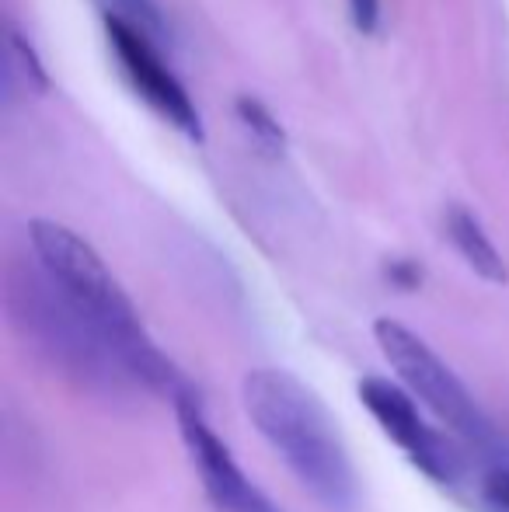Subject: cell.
<instances>
[{
    "label": "cell",
    "instance_id": "cell-4",
    "mask_svg": "<svg viewBox=\"0 0 509 512\" xmlns=\"http://www.w3.org/2000/svg\"><path fill=\"white\" fill-rule=\"evenodd\" d=\"M175 411L178 425H182V439L189 446V457L196 464L199 478H203V492L213 502L217 512H279L276 502L248 478L238 467V460L231 457L227 443L210 429L203 415V405L192 398L189 391L175 394Z\"/></svg>",
    "mask_w": 509,
    "mask_h": 512
},
{
    "label": "cell",
    "instance_id": "cell-10",
    "mask_svg": "<svg viewBox=\"0 0 509 512\" xmlns=\"http://www.w3.org/2000/svg\"><path fill=\"white\" fill-rule=\"evenodd\" d=\"M349 11L360 32H374L377 28V14H381V0H349Z\"/></svg>",
    "mask_w": 509,
    "mask_h": 512
},
{
    "label": "cell",
    "instance_id": "cell-6",
    "mask_svg": "<svg viewBox=\"0 0 509 512\" xmlns=\"http://www.w3.org/2000/svg\"><path fill=\"white\" fill-rule=\"evenodd\" d=\"M109 42H112V49H116L119 63H123V70L129 74V81H133V88L140 91L157 112L168 115L171 122H178V126L196 136L199 133L196 108H192L189 95L182 91V84L171 77V70H164L157 53L147 46L140 28L109 14Z\"/></svg>",
    "mask_w": 509,
    "mask_h": 512
},
{
    "label": "cell",
    "instance_id": "cell-7",
    "mask_svg": "<svg viewBox=\"0 0 509 512\" xmlns=\"http://www.w3.org/2000/svg\"><path fill=\"white\" fill-rule=\"evenodd\" d=\"M443 227L447 237L454 241V248L461 251V258L489 283H506V262L499 258L496 244L489 241V234L482 230V223L475 220V213L464 206H447L443 213Z\"/></svg>",
    "mask_w": 509,
    "mask_h": 512
},
{
    "label": "cell",
    "instance_id": "cell-8",
    "mask_svg": "<svg viewBox=\"0 0 509 512\" xmlns=\"http://www.w3.org/2000/svg\"><path fill=\"white\" fill-rule=\"evenodd\" d=\"M238 115H241V122L255 133L258 147H265L269 154H279V150H283V126L265 112L262 102H255V98H238Z\"/></svg>",
    "mask_w": 509,
    "mask_h": 512
},
{
    "label": "cell",
    "instance_id": "cell-2",
    "mask_svg": "<svg viewBox=\"0 0 509 512\" xmlns=\"http://www.w3.org/2000/svg\"><path fill=\"white\" fill-rule=\"evenodd\" d=\"M28 234H32V251L42 265V276L105 338V345L116 352L129 380L136 387H147V391H182L171 363L147 338L140 314L129 304L109 265L98 258V251L74 230L49 220H35Z\"/></svg>",
    "mask_w": 509,
    "mask_h": 512
},
{
    "label": "cell",
    "instance_id": "cell-1",
    "mask_svg": "<svg viewBox=\"0 0 509 512\" xmlns=\"http://www.w3.org/2000/svg\"><path fill=\"white\" fill-rule=\"evenodd\" d=\"M241 401L265 443L283 457L293 478L325 512H360V474L335 429L328 408L286 370H252L241 384Z\"/></svg>",
    "mask_w": 509,
    "mask_h": 512
},
{
    "label": "cell",
    "instance_id": "cell-9",
    "mask_svg": "<svg viewBox=\"0 0 509 512\" xmlns=\"http://www.w3.org/2000/svg\"><path fill=\"white\" fill-rule=\"evenodd\" d=\"M119 7L116 18L129 21V25H140V28H157V7L150 0H112Z\"/></svg>",
    "mask_w": 509,
    "mask_h": 512
},
{
    "label": "cell",
    "instance_id": "cell-3",
    "mask_svg": "<svg viewBox=\"0 0 509 512\" xmlns=\"http://www.w3.org/2000/svg\"><path fill=\"white\" fill-rule=\"evenodd\" d=\"M374 335L384 359L394 366L401 384L408 387V394L419 398L450 432H457L464 443H471L482 453L503 450V439H499L492 418L475 401V394L461 384V377L415 331H408L405 324L391 321V317H381L374 324Z\"/></svg>",
    "mask_w": 509,
    "mask_h": 512
},
{
    "label": "cell",
    "instance_id": "cell-5",
    "mask_svg": "<svg viewBox=\"0 0 509 512\" xmlns=\"http://www.w3.org/2000/svg\"><path fill=\"white\" fill-rule=\"evenodd\" d=\"M360 401L426 478H433L436 485H454L461 478V457L433 425H426L412 394L401 391L398 384H391L384 377H363Z\"/></svg>",
    "mask_w": 509,
    "mask_h": 512
},
{
    "label": "cell",
    "instance_id": "cell-11",
    "mask_svg": "<svg viewBox=\"0 0 509 512\" xmlns=\"http://www.w3.org/2000/svg\"><path fill=\"white\" fill-rule=\"evenodd\" d=\"M485 495L496 509L509 512V471H492L489 481H485Z\"/></svg>",
    "mask_w": 509,
    "mask_h": 512
}]
</instances>
